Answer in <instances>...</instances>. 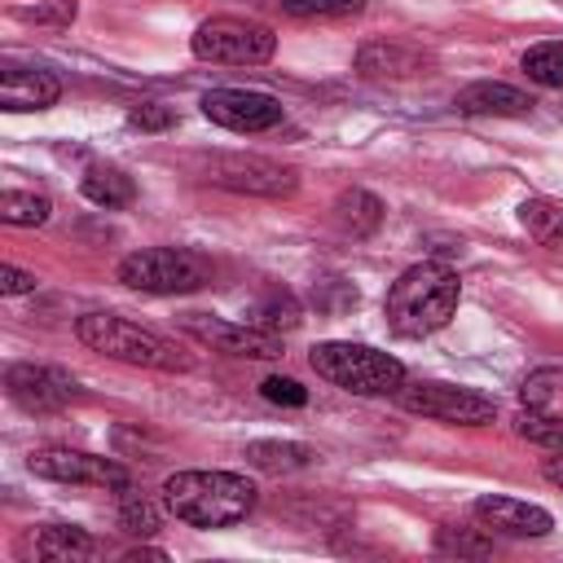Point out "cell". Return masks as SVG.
Segmentation results:
<instances>
[{
    "label": "cell",
    "instance_id": "obj_1",
    "mask_svg": "<svg viewBox=\"0 0 563 563\" xmlns=\"http://www.w3.org/2000/svg\"><path fill=\"white\" fill-rule=\"evenodd\" d=\"M255 484L233 471H176L163 484V506L189 528H233L255 510Z\"/></svg>",
    "mask_w": 563,
    "mask_h": 563
},
{
    "label": "cell",
    "instance_id": "obj_2",
    "mask_svg": "<svg viewBox=\"0 0 563 563\" xmlns=\"http://www.w3.org/2000/svg\"><path fill=\"white\" fill-rule=\"evenodd\" d=\"M457 299H462L457 273L444 268V264H435V260H427V264L405 268L387 286L383 312H387V325L400 339H422V334L449 325V317L457 312Z\"/></svg>",
    "mask_w": 563,
    "mask_h": 563
},
{
    "label": "cell",
    "instance_id": "obj_3",
    "mask_svg": "<svg viewBox=\"0 0 563 563\" xmlns=\"http://www.w3.org/2000/svg\"><path fill=\"white\" fill-rule=\"evenodd\" d=\"M75 334H79L92 352L114 356V361H123V365L167 369V374L194 365V356H185L172 339H163V334H154V330H141L136 321H128V317H119V312H84V317L75 321Z\"/></svg>",
    "mask_w": 563,
    "mask_h": 563
},
{
    "label": "cell",
    "instance_id": "obj_4",
    "mask_svg": "<svg viewBox=\"0 0 563 563\" xmlns=\"http://www.w3.org/2000/svg\"><path fill=\"white\" fill-rule=\"evenodd\" d=\"M308 365L325 383L356 391V396H396L405 387V365L391 352H378L369 343H347V339L317 343L308 352Z\"/></svg>",
    "mask_w": 563,
    "mask_h": 563
},
{
    "label": "cell",
    "instance_id": "obj_5",
    "mask_svg": "<svg viewBox=\"0 0 563 563\" xmlns=\"http://www.w3.org/2000/svg\"><path fill=\"white\" fill-rule=\"evenodd\" d=\"M119 282L141 295H189L211 282V264L185 246H145L119 260Z\"/></svg>",
    "mask_w": 563,
    "mask_h": 563
},
{
    "label": "cell",
    "instance_id": "obj_6",
    "mask_svg": "<svg viewBox=\"0 0 563 563\" xmlns=\"http://www.w3.org/2000/svg\"><path fill=\"white\" fill-rule=\"evenodd\" d=\"M194 57L202 62H220V66H260L277 53V35L264 22H246V18H207L194 40H189Z\"/></svg>",
    "mask_w": 563,
    "mask_h": 563
},
{
    "label": "cell",
    "instance_id": "obj_7",
    "mask_svg": "<svg viewBox=\"0 0 563 563\" xmlns=\"http://www.w3.org/2000/svg\"><path fill=\"white\" fill-rule=\"evenodd\" d=\"M396 400L405 413L449 422V427H484L497 418L493 396H484L475 387H457V383H405L396 391Z\"/></svg>",
    "mask_w": 563,
    "mask_h": 563
},
{
    "label": "cell",
    "instance_id": "obj_8",
    "mask_svg": "<svg viewBox=\"0 0 563 563\" xmlns=\"http://www.w3.org/2000/svg\"><path fill=\"white\" fill-rule=\"evenodd\" d=\"M207 180L233 194H255V198H286L295 194V172L264 158V154H216L207 163Z\"/></svg>",
    "mask_w": 563,
    "mask_h": 563
},
{
    "label": "cell",
    "instance_id": "obj_9",
    "mask_svg": "<svg viewBox=\"0 0 563 563\" xmlns=\"http://www.w3.org/2000/svg\"><path fill=\"white\" fill-rule=\"evenodd\" d=\"M31 475L57 479V484H92V488H128V471L114 457H97L84 449H35L26 457Z\"/></svg>",
    "mask_w": 563,
    "mask_h": 563
},
{
    "label": "cell",
    "instance_id": "obj_10",
    "mask_svg": "<svg viewBox=\"0 0 563 563\" xmlns=\"http://www.w3.org/2000/svg\"><path fill=\"white\" fill-rule=\"evenodd\" d=\"M180 325L194 339H202V343H211L216 352H229V356H246V361H273V356H282V334L260 330L251 321H224V317L189 312Z\"/></svg>",
    "mask_w": 563,
    "mask_h": 563
},
{
    "label": "cell",
    "instance_id": "obj_11",
    "mask_svg": "<svg viewBox=\"0 0 563 563\" xmlns=\"http://www.w3.org/2000/svg\"><path fill=\"white\" fill-rule=\"evenodd\" d=\"M202 114L229 132H268L282 123V101L251 88H211L202 92Z\"/></svg>",
    "mask_w": 563,
    "mask_h": 563
},
{
    "label": "cell",
    "instance_id": "obj_12",
    "mask_svg": "<svg viewBox=\"0 0 563 563\" xmlns=\"http://www.w3.org/2000/svg\"><path fill=\"white\" fill-rule=\"evenodd\" d=\"M4 387H9L13 405H22L26 413H53L79 396L75 378L62 369H48V365H13L4 374Z\"/></svg>",
    "mask_w": 563,
    "mask_h": 563
},
{
    "label": "cell",
    "instance_id": "obj_13",
    "mask_svg": "<svg viewBox=\"0 0 563 563\" xmlns=\"http://www.w3.org/2000/svg\"><path fill=\"white\" fill-rule=\"evenodd\" d=\"M475 519L484 532H501V537H545L554 528L550 510L519 501V497H479Z\"/></svg>",
    "mask_w": 563,
    "mask_h": 563
},
{
    "label": "cell",
    "instance_id": "obj_14",
    "mask_svg": "<svg viewBox=\"0 0 563 563\" xmlns=\"http://www.w3.org/2000/svg\"><path fill=\"white\" fill-rule=\"evenodd\" d=\"M62 97L57 75L48 70H22V66H4L0 75V110L22 114V110H44Z\"/></svg>",
    "mask_w": 563,
    "mask_h": 563
},
{
    "label": "cell",
    "instance_id": "obj_15",
    "mask_svg": "<svg viewBox=\"0 0 563 563\" xmlns=\"http://www.w3.org/2000/svg\"><path fill=\"white\" fill-rule=\"evenodd\" d=\"M457 114H528L532 110V97L523 88H510V84H493V79H479L471 88H462L453 97Z\"/></svg>",
    "mask_w": 563,
    "mask_h": 563
},
{
    "label": "cell",
    "instance_id": "obj_16",
    "mask_svg": "<svg viewBox=\"0 0 563 563\" xmlns=\"http://www.w3.org/2000/svg\"><path fill=\"white\" fill-rule=\"evenodd\" d=\"M356 70L369 79H413L427 70V57L409 44H365L356 53Z\"/></svg>",
    "mask_w": 563,
    "mask_h": 563
},
{
    "label": "cell",
    "instance_id": "obj_17",
    "mask_svg": "<svg viewBox=\"0 0 563 563\" xmlns=\"http://www.w3.org/2000/svg\"><path fill=\"white\" fill-rule=\"evenodd\" d=\"M255 471H268V475H286V471H303L312 466V449L308 444H295V440H251L246 453H242Z\"/></svg>",
    "mask_w": 563,
    "mask_h": 563
},
{
    "label": "cell",
    "instance_id": "obj_18",
    "mask_svg": "<svg viewBox=\"0 0 563 563\" xmlns=\"http://www.w3.org/2000/svg\"><path fill=\"white\" fill-rule=\"evenodd\" d=\"M79 189H84V198H88V202H97V207H106V211L128 207V202H132V194H136L132 176H123L119 167H88V172H84V180H79Z\"/></svg>",
    "mask_w": 563,
    "mask_h": 563
},
{
    "label": "cell",
    "instance_id": "obj_19",
    "mask_svg": "<svg viewBox=\"0 0 563 563\" xmlns=\"http://www.w3.org/2000/svg\"><path fill=\"white\" fill-rule=\"evenodd\" d=\"M334 220H339L352 238H365V233H374V229L383 224V202H378L374 194H365V189H347V194H339V202H334Z\"/></svg>",
    "mask_w": 563,
    "mask_h": 563
},
{
    "label": "cell",
    "instance_id": "obj_20",
    "mask_svg": "<svg viewBox=\"0 0 563 563\" xmlns=\"http://www.w3.org/2000/svg\"><path fill=\"white\" fill-rule=\"evenodd\" d=\"M35 554H40V559H92V554H97V541H92L84 528L57 523V528H44V532L35 537Z\"/></svg>",
    "mask_w": 563,
    "mask_h": 563
},
{
    "label": "cell",
    "instance_id": "obj_21",
    "mask_svg": "<svg viewBox=\"0 0 563 563\" xmlns=\"http://www.w3.org/2000/svg\"><path fill=\"white\" fill-rule=\"evenodd\" d=\"M519 224H523L541 246H563V202L528 198V202L519 207Z\"/></svg>",
    "mask_w": 563,
    "mask_h": 563
},
{
    "label": "cell",
    "instance_id": "obj_22",
    "mask_svg": "<svg viewBox=\"0 0 563 563\" xmlns=\"http://www.w3.org/2000/svg\"><path fill=\"white\" fill-rule=\"evenodd\" d=\"M53 216V202L44 194H26V189H4L0 194V220L13 229H40Z\"/></svg>",
    "mask_w": 563,
    "mask_h": 563
},
{
    "label": "cell",
    "instance_id": "obj_23",
    "mask_svg": "<svg viewBox=\"0 0 563 563\" xmlns=\"http://www.w3.org/2000/svg\"><path fill=\"white\" fill-rule=\"evenodd\" d=\"M299 303H295V295H286V290H273V295H264L255 308H251V325H260V330H273V334H282V330H295L299 325Z\"/></svg>",
    "mask_w": 563,
    "mask_h": 563
},
{
    "label": "cell",
    "instance_id": "obj_24",
    "mask_svg": "<svg viewBox=\"0 0 563 563\" xmlns=\"http://www.w3.org/2000/svg\"><path fill=\"white\" fill-rule=\"evenodd\" d=\"M523 70L532 84H545V88H563V40H545V44H532L523 53Z\"/></svg>",
    "mask_w": 563,
    "mask_h": 563
},
{
    "label": "cell",
    "instance_id": "obj_25",
    "mask_svg": "<svg viewBox=\"0 0 563 563\" xmlns=\"http://www.w3.org/2000/svg\"><path fill=\"white\" fill-rule=\"evenodd\" d=\"M119 528L132 532V537H154V532L163 528V510H158L150 497L128 493V497L119 501Z\"/></svg>",
    "mask_w": 563,
    "mask_h": 563
},
{
    "label": "cell",
    "instance_id": "obj_26",
    "mask_svg": "<svg viewBox=\"0 0 563 563\" xmlns=\"http://www.w3.org/2000/svg\"><path fill=\"white\" fill-rule=\"evenodd\" d=\"M290 18H352L369 0H277Z\"/></svg>",
    "mask_w": 563,
    "mask_h": 563
},
{
    "label": "cell",
    "instance_id": "obj_27",
    "mask_svg": "<svg viewBox=\"0 0 563 563\" xmlns=\"http://www.w3.org/2000/svg\"><path fill=\"white\" fill-rule=\"evenodd\" d=\"M519 435L550 449V453H563V418H545V413H523L519 418Z\"/></svg>",
    "mask_w": 563,
    "mask_h": 563
},
{
    "label": "cell",
    "instance_id": "obj_28",
    "mask_svg": "<svg viewBox=\"0 0 563 563\" xmlns=\"http://www.w3.org/2000/svg\"><path fill=\"white\" fill-rule=\"evenodd\" d=\"M260 396L273 400V405H290V409L308 405V387H299V383L286 378V374H268V378L260 383Z\"/></svg>",
    "mask_w": 563,
    "mask_h": 563
},
{
    "label": "cell",
    "instance_id": "obj_29",
    "mask_svg": "<svg viewBox=\"0 0 563 563\" xmlns=\"http://www.w3.org/2000/svg\"><path fill=\"white\" fill-rule=\"evenodd\" d=\"M128 123L141 128V132H163V128H172V110L158 106V101H145V106H136V110L128 114Z\"/></svg>",
    "mask_w": 563,
    "mask_h": 563
},
{
    "label": "cell",
    "instance_id": "obj_30",
    "mask_svg": "<svg viewBox=\"0 0 563 563\" xmlns=\"http://www.w3.org/2000/svg\"><path fill=\"white\" fill-rule=\"evenodd\" d=\"M22 18H31V22H57V26H66V22H75V0H40L35 9H22Z\"/></svg>",
    "mask_w": 563,
    "mask_h": 563
},
{
    "label": "cell",
    "instance_id": "obj_31",
    "mask_svg": "<svg viewBox=\"0 0 563 563\" xmlns=\"http://www.w3.org/2000/svg\"><path fill=\"white\" fill-rule=\"evenodd\" d=\"M40 282H35V273H26V268H13V264H4L0 268V290L4 295H31Z\"/></svg>",
    "mask_w": 563,
    "mask_h": 563
},
{
    "label": "cell",
    "instance_id": "obj_32",
    "mask_svg": "<svg viewBox=\"0 0 563 563\" xmlns=\"http://www.w3.org/2000/svg\"><path fill=\"white\" fill-rule=\"evenodd\" d=\"M440 545L462 550V554H488V541H471V537H453V532H440Z\"/></svg>",
    "mask_w": 563,
    "mask_h": 563
},
{
    "label": "cell",
    "instance_id": "obj_33",
    "mask_svg": "<svg viewBox=\"0 0 563 563\" xmlns=\"http://www.w3.org/2000/svg\"><path fill=\"white\" fill-rule=\"evenodd\" d=\"M541 475H545L554 488H563V453H550V457L541 462Z\"/></svg>",
    "mask_w": 563,
    "mask_h": 563
},
{
    "label": "cell",
    "instance_id": "obj_34",
    "mask_svg": "<svg viewBox=\"0 0 563 563\" xmlns=\"http://www.w3.org/2000/svg\"><path fill=\"white\" fill-rule=\"evenodd\" d=\"M136 559H158V563H163L167 554H163V550H128V563H136Z\"/></svg>",
    "mask_w": 563,
    "mask_h": 563
}]
</instances>
